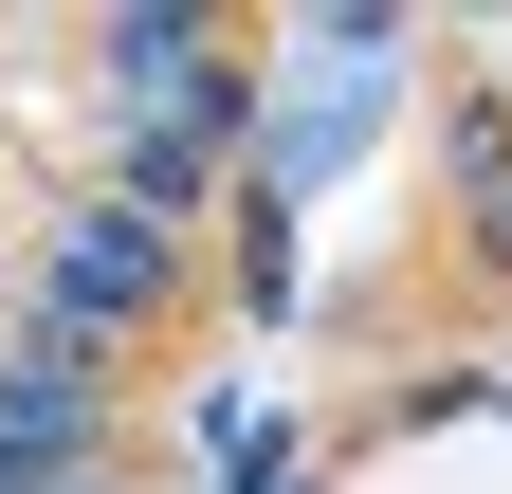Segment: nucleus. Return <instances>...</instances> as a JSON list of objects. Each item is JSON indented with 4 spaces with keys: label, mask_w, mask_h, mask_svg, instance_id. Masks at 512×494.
I'll list each match as a JSON object with an SVG mask.
<instances>
[{
    "label": "nucleus",
    "mask_w": 512,
    "mask_h": 494,
    "mask_svg": "<svg viewBox=\"0 0 512 494\" xmlns=\"http://www.w3.org/2000/svg\"><path fill=\"white\" fill-rule=\"evenodd\" d=\"M74 440H92V403H74V366H0V494H19V476H55Z\"/></svg>",
    "instance_id": "f03ea898"
},
{
    "label": "nucleus",
    "mask_w": 512,
    "mask_h": 494,
    "mask_svg": "<svg viewBox=\"0 0 512 494\" xmlns=\"http://www.w3.org/2000/svg\"><path fill=\"white\" fill-rule=\"evenodd\" d=\"M165 293V220H128V202H92L74 238H55V330H128Z\"/></svg>",
    "instance_id": "f257e3e1"
}]
</instances>
